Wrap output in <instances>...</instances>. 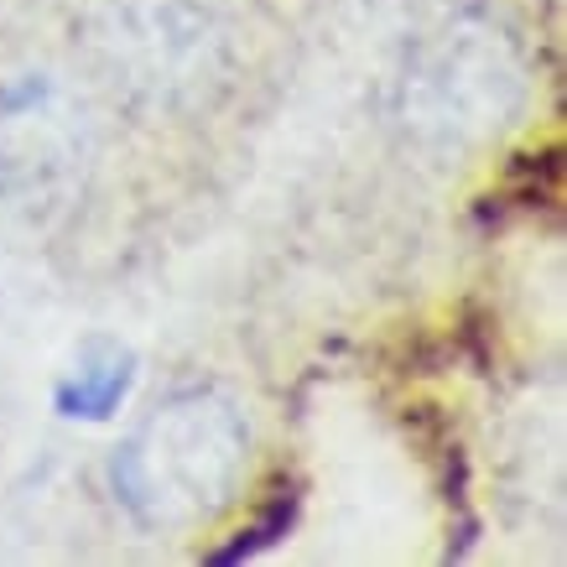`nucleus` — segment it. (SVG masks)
I'll list each match as a JSON object with an SVG mask.
<instances>
[{
	"instance_id": "6",
	"label": "nucleus",
	"mask_w": 567,
	"mask_h": 567,
	"mask_svg": "<svg viewBox=\"0 0 567 567\" xmlns=\"http://www.w3.org/2000/svg\"><path fill=\"white\" fill-rule=\"evenodd\" d=\"M292 511H297V499H276L271 511L250 526V532H240V542H229L224 551H214V563H240V557H256L260 547H271L276 536H287V526H292Z\"/></svg>"
},
{
	"instance_id": "2",
	"label": "nucleus",
	"mask_w": 567,
	"mask_h": 567,
	"mask_svg": "<svg viewBox=\"0 0 567 567\" xmlns=\"http://www.w3.org/2000/svg\"><path fill=\"white\" fill-rule=\"evenodd\" d=\"M84 52L115 100L183 115L224 84L229 27L214 0H100L84 17Z\"/></svg>"
},
{
	"instance_id": "4",
	"label": "nucleus",
	"mask_w": 567,
	"mask_h": 567,
	"mask_svg": "<svg viewBox=\"0 0 567 567\" xmlns=\"http://www.w3.org/2000/svg\"><path fill=\"white\" fill-rule=\"evenodd\" d=\"M526 104V73L489 21H453L406 73V125L416 136L468 146L505 131Z\"/></svg>"
},
{
	"instance_id": "1",
	"label": "nucleus",
	"mask_w": 567,
	"mask_h": 567,
	"mask_svg": "<svg viewBox=\"0 0 567 567\" xmlns=\"http://www.w3.org/2000/svg\"><path fill=\"white\" fill-rule=\"evenodd\" d=\"M250 453L256 432L240 395L193 385L121 437L110 453V495L141 532H198L235 505Z\"/></svg>"
},
{
	"instance_id": "5",
	"label": "nucleus",
	"mask_w": 567,
	"mask_h": 567,
	"mask_svg": "<svg viewBox=\"0 0 567 567\" xmlns=\"http://www.w3.org/2000/svg\"><path fill=\"white\" fill-rule=\"evenodd\" d=\"M136 380H141V360L125 339L84 333L73 344L69 364L52 380V412L63 422H89V427L115 422L125 412V401L136 395Z\"/></svg>"
},
{
	"instance_id": "3",
	"label": "nucleus",
	"mask_w": 567,
	"mask_h": 567,
	"mask_svg": "<svg viewBox=\"0 0 567 567\" xmlns=\"http://www.w3.org/2000/svg\"><path fill=\"white\" fill-rule=\"evenodd\" d=\"M94 173V125L58 73L0 79V204L27 224L69 219Z\"/></svg>"
}]
</instances>
